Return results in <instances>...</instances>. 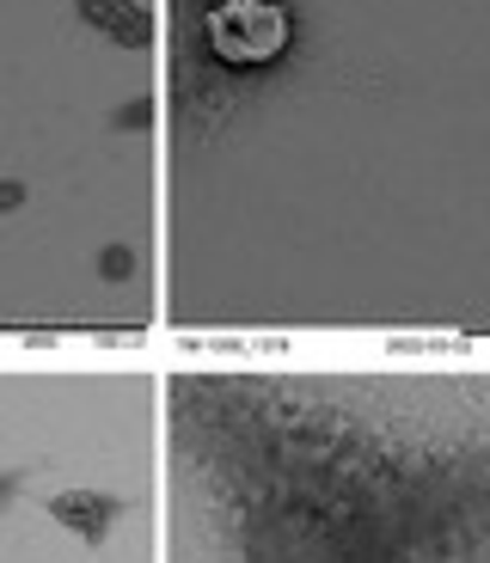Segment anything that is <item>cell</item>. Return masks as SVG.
<instances>
[{"instance_id":"6da1fadb","label":"cell","mask_w":490,"mask_h":563,"mask_svg":"<svg viewBox=\"0 0 490 563\" xmlns=\"http://www.w3.org/2000/svg\"><path fill=\"white\" fill-rule=\"evenodd\" d=\"M166 563H490V350H166Z\"/></svg>"},{"instance_id":"7a4b0ae2","label":"cell","mask_w":490,"mask_h":563,"mask_svg":"<svg viewBox=\"0 0 490 563\" xmlns=\"http://www.w3.org/2000/svg\"><path fill=\"white\" fill-rule=\"evenodd\" d=\"M0 563H166V350L0 343Z\"/></svg>"}]
</instances>
